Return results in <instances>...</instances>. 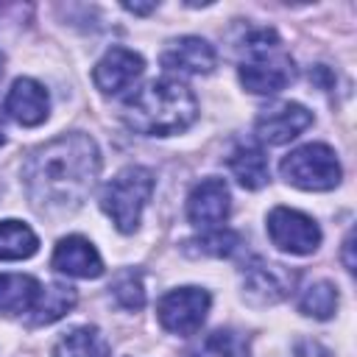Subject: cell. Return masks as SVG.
Returning <instances> with one entry per match:
<instances>
[{
  "instance_id": "obj_25",
  "label": "cell",
  "mask_w": 357,
  "mask_h": 357,
  "mask_svg": "<svg viewBox=\"0 0 357 357\" xmlns=\"http://www.w3.org/2000/svg\"><path fill=\"white\" fill-rule=\"evenodd\" d=\"M123 8L131 11V14H148V11H153L156 6H153V3H148V6H139V3H123Z\"/></svg>"
},
{
  "instance_id": "obj_6",
  "label": "cell",
  "mask_w": 357,
  "mask_h": 357,
  "mask_svg": "<svg viewBox=\"0 0 357 357\" xmlns=\"http://www.w3.org/2000/svg\"><path fill=\"white\" fill-rule=\"evenodd\" d=\"M209 293L204 287H178L159 298V324L173 335H195L209 312Z\"/></svg>"
},
{
  "instance_id": "obj_23",
  "label": "cell",
  "mask_w": 357,
  "mask_h": 357,
  "mask_svg": "<svg viewBox=\"0 0 357 357\" xmlns=\"http://www.w3.org/2000/svg\"><path fill=\"white\" fill-rule=\"evenodd\" d=\"M109 293L112 298L123 307V310H142L145 307V287H142V279L137 271H123L114 276V282L109 284Z\"/></svg>"
},
{
  "instance_id": "obj_20",
  "label": "cell",
  "mask_w": 357,
  "mask_h": 357,
  "mask_svg": "<svg viewBox=\"0 0 357 357\" xmlns=\"http://www.w3.org/2000/svg\"><path fill=\"white\" fill-rule=\"evenodd\" d=\"M190 357H248V346L234 329H215L195 346Z\"/></svg>"
},
{
  "instance_id": "obj_1",
  "label": "cell",
  "mask_w": 357,
  "mask_h": 357,
  "mask_svg": "<svg viewBox=\"0 0 357 357\" xmlns=\"http://www.w3.org/2000/svg\"><path fill=\"white\" fill-rule=\"evenodd\" d=\"M100 173V151L84 131L61 134L28 153L22 165V181L31 204L39 212H73L78 209Z\"/></svg>"
},
{
  "instance_id": "obj_3",
  "label": "cell",
  "mask_w": 357,
  "mask_h": 357,
  "mask_svg": "<svg viewBox=\"0 0 357 357\" xmlns=\"http://www.w3.org/2000/svg\"><path fill=\"white\" fill-rule=\"evenodd\" d=\"M243 61H240V84L254 95H273L284 89L296 70L293 59L284 53L279 36L271 28L251 31L243 39Z\"/></svg>"
},
{
  "instance_id": "obj_10",
  "label": "cell",
  "mask_w": 357,
  "mask_h": 357,
  "mask_svg": "<svg viewBox=\"0 0 357 357\" xmlns=\"http://www.w3.org/2000/svg\"><path fill=\"white\" fill-rule=\"evenodd\" d=\"M231 209V195L223 178H204L201 184L192 187L187 198V218L192 226L201 229H218Z\"/></svg>"
},
{
  "instance_id": "obj_14",
  "label": "cell",
  "mask_w": 357,
  "mask_h": 357,
  "mask_svg": "<svg viewBox=\"0 0 357 357\" xmlns=\"http://www.w3.org/2000/svg\"><path fill=\"white\" fill-rule=\"evenodd\" d=\"M50 109L47 89L33 78H17L6 95V112L20 126H39L45 123Z\"/></svg>"
},
{
  "instance_id": "obj_9",
  "label": "cell",
  "mask_w": 357,
  "mask_h": 357,
  "mask_svg": "<svg viewBox=\"0 0 357 357\" xmlns=\"http://www.w3.org/2000/svg\"><path fill=\"white\" fill-rule=\"evenodd\" d=\"M310 123H312V112L307 106L293 103V100H282V103H273V106L262 109L254 128H257V137L262 142L284 145L293 137H298Z\"/></svg>"
},
{
  "instance_id": "obj_26",
  "label": "cell",
  "mask_w": 357,
  "mask_h": 357,
  "mask_svg": "<svg viewBox=\"0 0 357 357\" xmlns=\"http://www.w3.org/2000/svg\"><path fill=\"white\" fill-rule=\"evenodd\" d=\"M343 254H346V271L351 273V271H354V259H351V231H349V237H346V243H343Z\"/></svg>"
},
{
  "instance_id": "obj_4",
  "label": "cell",
  "mask_w": 357,
  "mask_h": 357,
  "mask_svg": "<svg viewBox=\"0 0 357 357\" xmlns=\"http://www.w3.org/2000/svg\"><path fill=\"white\" fill-rule=\"evenodd\" d=\"M153 192V173L148 167H139V165H131V167H123L106 187H103V195H100V209L112 218V223L128 234L137 229L139 223V215L148 204Z\"/></svg>"
},
{
  "instance_id": "obj_8",
  "label": "cell",
  "mask_w": 357,
  "mask_h": 357,
  "mask_svg": "<svg viewBox=\"0 0 357 357\" xmlns=\"http://www.w3.org/2000/svg\"><path fill=\"white\" fill-rule=\"evenodd\" d=\"M293 284H296V273L279 262L254 257L243 268V293L257 307L276 304V301L287 298L293 293Z\"/></svg>"
},
{
  "instance_id": "obj_15",
  "label": "cell",
  "mask_w": 357,
  "mask_h": 357,
  "mask_svg": "<svg viewBox=\"0 0 357 357\" xmlns=\"http://www.w3.org/2000/svg\"><path fill=\"white\" fill-rule=\"evenodd\" d=\"M42 284L28 273H0V315L31 312L39 301Z\"/></svg>"
},
{
  "instance_id": "obj_27",
  "label": "cell",
  "mask_w": 357,
  "mask_h": 357,
  "mask_svg": "<svg viewBox=\"0 0 357 357\" xmlns=\"http://www.w3.org/2000/svg\"><path fill=\"white\" fill-rule=\"evenodd\" d=\"M3 67H6V56L0 53V78H3Z\"/></svg>"
},
{
  "instance_id": "obj_16",
  "label": "cell",
  "mask_w": 357,
  "mask_h": 357,
  "mask_svg": "<svg viewBox=\"0 0 357 357\" xmlns=\"http://www.w3.org/2000/svg\"><path fill=\"white\" fill-rule=\"evenodd\" d=\"M229 170L237 176V181L245 187V190H259L268 184L271 178V167H268V156L259 145H251V142H243L231 151L229 156Z\"/></svg>"
},
{
  "instance_id": "obj_24",
  "label": "cell",
  "mask_w": 357,
  "mask_h": 357,
  "mask_svg": "<svg viewBox=\"0 0 357 357\" xmlns=\"http://www.w3.org/2000/svg\"><path fill=\"white\" fill-rule=\"evenodd\" d=\"M293 357H332V354L318 340H298L293 349Z\"/></svg>"
},
{
  "instance_id": "obj_17",
  "label": "cell",
  "mask_w": 357,
  "mask_h": 357,
  "mask_svg": "<svg viewBox=\"0 0 357 357\" xmlns=\"http://www.w3.org/2000/svg\"><path fill=\"white\" fill-rule=\"evenodd\" d=\"M53 357H109V340L98 326H75L59 337Z\"/></svg>"
},
{
  "instance_id": "obj_11",
  "label": "cell",
  "mask_w": 357,
  "mask_h": 357,
  "mask_svg": "<svg viewBox=\"0 0 357 357\" xmlns=\"http://www.w3.org/2000/svg\"><path fill=\"white\" fill-rule=\"evenodd\" d=\"M145 70V61L139 53L128 47H112L103 53V59L92 70V81L103 95H114L126 86H131Z\"/></svg>"
},
{
  "instance_id": "obj_19",
  "label": "cell",
  "mask_w": 357,
  "mask_h": 357,
  "mask_svg": "<svg viewBox=\"0 0 357 357\" xmlns=\"http://www.w3.org/2000/svg\"><path fill=\"white\" fill-rule=\"evenodd\" d=\"M39 248L33 229L22 220H0V259H28Z\"/></svg>"
},
{
  "instance_id": "obj_5",
  "label": "cell",
  "mask_w": 357,
  "mask_h": 357,
  "mask_svg": "<svg viewBox=\"0 0 357 357\" xmlns=\"http://www.w3.org/2000/svg\"><path fill=\"white\" fill-rule=\"evenodd\" d=\"M284 181L301 190H332L340 181V162L324 142H310L290 151L279 165Z\"/></svg>"
},
{
  "instance_id": "obj_7",
  "label": "cell",
  "mask_w": 357,
  "mask_h": 357,
  "mask_svg": "<svg viewBox=\"0 0 357 357\" xmlns=\"http://www.w3.org/2000/svg\"><path fill=\"white\" fill-rule=\"evenodd\" d=\"M268 237L276 248L287 251V254H312L321 245V229L318 223L290 206H276L268 215Z\"/></svg>"
},
{
  "instance_id": "obj_18",
  "label": "cell",
  "mask_w": 357,
  "mask_h": 357,
  "mask_svg": "<svg viewBox=\"0 0 357 357\" xmlns=\"http://www.w3.org/2000/svg\"><path fill=\"white\" fill-rule=\"evenodd\" d=\"M75 298H78V296H75V290H73L70 284L53 282V284L42 287L39 301H36V307L31 310V326H45V324L59 321L61 315H67V312L75 307Z\"/></svg>"
},
{
  "instance_id": "obj_13",
  "label": "cell",
  "mask_w": 357,
  "mask_h": 357,
  "mask_svg": "<svg viewBox=\"0 0 357 357\" xmlns=\"http://www.w3.org/2000/svg\"><path fill=\"white\" fill-rule=\"evenodd\" d=\"M215 47L201 39V36H181L167 42V47L162 50V64L167 70H178V73H190V75H206L215 70Z\"/></svg>"
},
{
  "instance_id": "obj_22",
  "label": "cell",
  "mask_w": 357,
  "mask_h": 357,
  "mask_svg": "<svg viewBox=\"0 0 357 357\" xmlns=\"http://www.w3.org/2000/svg\"><path fill=\"white\" fill-rule=\"evenodd\" d=\"M240 245V234L229 229H209L201 237L187 243L190 254H204V257H229Z\"/></svg>"
},
{
  "instance_id": "obj_2",
  "label": "cell",
  "mask_w": 357,
  "mask_h": 357,
  "mask_svg": "<svg viewBox=\"0 0 357 357\" xmlns=\"http://www.w3.org/2000/svg\"><path fill=\"white\" fill-rule=\"evenodd\" d=\"M198 117V103L190 86L176 78H153L123 103V120L145 137H170L190 128Z\"/></svg>"
},
{
  "instance_id": "obj_28",
  "label": "cell",
  "mask_w": 357,
  "mask_h": 357,
  "mask_svg": "<svg viewBox=\"0 0 357 357\" xmlns=\"http://www.w3.org/2000/svg\"><path fill=\"white\" fill-rule=\"evenodd\" d=\"M6 142V131H3V123H0V145Z\"/></svg>"
},
{
  "instance_id": "obj_21",
  "label": "cell",
  "mask_w": 357,
  "mask_h": 357,
  "mask_svg": "<svg viewBox=\"0 0 357 357\" xmlns=\"http://www.w3.org/2000/svg\"><path fill=\"white\" fill-rule=\"evenodd\" d=\"M298 310L310 318H318V321H326L337 312V287L329 284V282H315L310 284L301 298H298Z\"/></svg>"
},
{
  "instance_id": "obj_12",
  "label": "cell",
  "mask_w": 357,
  "mask_h": 357,
  "mask_svg": "<svg viewBox=\"0 0 357 357\" xmlns=\"http://www.w3.org/2000/svg\"><path fill=\"white\" fill-rule=\"evenodd\" d=\"M53 268L64 276H75V279H95L103 273V259L95 251V245L81 237V234H70L64 240H59L56 251H53Z\"/></svg>"
}]
</instances>
